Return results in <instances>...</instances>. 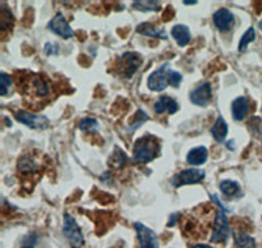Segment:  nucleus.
Returning a JSON list of instances; mask_svg holds the SVG:
<instances>
[{
  "label": "nucleus",
  "instance_id": "11",
  "mask_svg": "<svg viewBox=\"0 0 262 248\" xmlns=\"http://www.w3.org/2000/svg\"><path fill=\"white\" fill-rule=\"evenodd\" d=\"M212 21L216 29L222 31V33H227L232 29L233 24H235V16L233 13L227 8H220L214 13L212 16Z\"/></svg>",
  "mask_w": 262,
  "mask_h": 248
},
{
  "label": "nucleus",
  "instance_id": "19",
  "mask_svg": "<svg viewBox=\"0 0 262 248\" xmlns=\"http://www.w3.org/2000/svg\"><path fill=\"white\" fill-rule=\"evenodd\" d=\"M233 248H254V239L244 231H236L233 236Z\"/></svg>",
  "mask_w": 262,
  "mask_h": 248
},
{
  "label": "nucleus",
  "instance_id": "17",
  "mask_svg": "<svg viewBox=\"0 0 262 248\" xmlns=\"http://www.w3.org/2000/svg\"><path fill=\"white\" fill-rule=\"evenodd\" d=\"M211 136L214 137L215 141L218 142H223L226 140V137L228 135V124L227 122L224 120L223 116H218L216 118V122L215 124L211 127L210 129Z\"/></svg>",
  "mask_w": 262,
  "mask_h": 248
},
{
  "label": "nucleus",
  "instance_id": "9",
  "mask_svg": "<svg viewBox=\"0 0 262 248\" xmlns=\"http://www.w3.org/2000/svg\"><path fill=\"white\" fill-rule=\"evenodd\" d=\"M143 63L142 55L138 52H126L121 58V71L125 77H131Z\"/></svg>",
  "mask_w": 262,
  "mask_h": 248
},
{
  "label": "nucleus",
  "instance_id": "29",
  "mask_svg": "<svg viewBox=\"0 0 262 248\" xmlns=\"http://www.w3.org/2000/svg\"><path fill=\"white\" fill-rule=\"evenodd\" d=\"M38 235L35 232H32L29 235H26L24 239H22L21 248H35L37 246V242H38Z\"/></svg>",
  "mask_w": 262,
  "mask_h": 248
},
{
  "label": "nucleus",
  "instance_id": "23",
  "mask_svg": "<svg viewBox=\"0 0 262 248\" xmlns=\"http://www.w3.org/2000/svg\"><path fill=\"white\" fill-rule=\"evenodd\" d=\"M147 120H150V115H148L147 112L143 111L142 108H139L137 114L134 115L133 120H131V123H130V125L127 127V129L130 131V133H133L135 129H138L140 125L146 123Z\"/></svg>",
  "mask_w": 262,
  "mask_h": 248
},
{
  "label": "nucleus",
  "instance_id": "33",
  "mask_svg": "<svg viewBox=\"0 0 262 248\" xmlns=\"http://www.w3.org/2000/svg\"><path fill=\"white\" fill-rule=\"evenodd\" d=\"M184 4L185 5H195V4H198V1H192V0H185Z\"/></svg>",
  "mask_w": 262,
  "mask_h": 248
},
{
  "label": "nucleus",
  "instance_id": "5",
  "mask_svg": "<svg viewBox=\"0 0 262 248\" xmlns=\"http://www.w3.org/2000/svg\"><path fill=\"white\" fill-rule=\"evenodd\" d=\"M15 118L17 122L32 129L42 131L50 125V120L45 115H37V114H32V112L24 111V110H18L15 112Z\"/></svg>",
  "mask_w": 262,
  "mask_h": 248
},
{
  "label": "nucleus",
  "instance_id": "22",
  "mask_svg": "<svg viewBox=\"0 0 262 248\" xmlns=\"http://www.w3.org/2000/svg\"><path fill=\"white\" fill-rule=\"evenodd\" d=\"M126 162H127L126 154L120 148H116L110 155V158H109V166L113 167V169H122L126 165Z\"/></svg>",
  "mask_w": 262,
  "mask_h": 248
},
{
  "label": "nucleus",
  "instance_id": "30",
  "mask_svg": "<svg viewBox=\"0 0 262 248\" xmlns=\"http://www.w3.org/2000/svg\"><path fill=\"white\" fill-rule=\"evenodd\" d=\"M43 52L48 56L58 55V54H59V45L55 42H48L45 45V47H43Z\"/></svg>",
  "mask_w": 262,
  "mask_h": 248
},
{
  "label": "nucleus",
  "instance_id": "1",
  "mask_svg": "<svg viewBox=\"0 0 262 248\" xmlns=\"http://www.w3.org/2000/svg\"><path fill=\"white\" fill-rule=\"evenodd\" d=\"M159 141L155 136L147 135L138 139L134 145V159L139 163H148L159 155Z\"/></svg>",
  "mask_w": 262,
  "mask_h": 248
},
{
  "label": "nucleus",
  "instance_id": "15",
  "mask_svg": "<svg viewBox=\"0 0 262 248\" xmlns=\"http://www.w3.org/2000/svg\"><path fill=\"white\" fill-rule=\"evenodd\" d=\"M209 157V150L205 146H197L189 150V153L186 154V162L193 166H201L207 161Z\"/></svg>",
  "mask_w": 262,
  "mask_h": 248
},
{
  "label": "nucleus",
  "instance_id": "24",
  "mask_svg": "<svg viewBox=\"0 0 262 248\" xmlns=\"http://www.w3.org/2000/svg\"><path fill=\"white\" fill-rule=\"evenodd\" d=\"M33 86H35V93L38 97L41 98H45V97H48L50 94V86H49L48 81L46 80H43L41 77H35V80H33Z\"/></svg>",
  "mask_w": 262,
  "mask_h": 248
},
{
  "label": "nucleus",
  "instance_id": "14",
  "mask_svg": "<svg viewBox=\"0 0 262 248\" xmlns=\"http://www.w3.org/2000/svg\"><path fill=\"white\" fill-rule=\"evenodd\" d=\"M154 110L156 114H163L169 111V114H175L178 111V103L169 95H161L154 105Z\"/></svg>",
  "mask_w": 262,
  "mask_h": 248
},
{
  "label": "nucleus",
  "instance_id": "21",
  "mask_svg": "<svg viewBox=\"0 0 262 248\" xmlns=\"http://www.w3.org/2000/svg\"><path fill=\"white\" fill-rule=\"evenodd\" d=\"M133 7L134 9H138L140 12H156L161 8V3L154 1V0H148V1L138 0V1H134Z\"/></svg>",
  "mask_w": 262,
  "mask_h": 248
},
{
  "label": "nucleus",
  "instance_id": "8",
  "mask_svg": "<svg viewBox=\"0 0 262 248\" xmlns=\"http://www.w3.org/2000/svg\"><path fill=\"white\" fill-rule=\"evenodd\" d=\"M48 28L50 31H52L54 34L59 35L62 38L70 39L73 37L72 28L70 26V24L62 13H56L55 16L50 20Z\"/></svg>",
  "mask_w": 262,
  "mask_h": 248
},
{
  "label": "nucleus",
  "instance_id": "18",
  "mask_svg": "<svg viewBox=\"0 0 262 248\" xmlns=\"http://www.w3.org/2000/svg\"><path fill=\"white\" fill-rule=\"evenodd\" d=\"M219 188H220V191H222V193L228 197L243 196L240 184L237 183V182H235V180H231V179L222 180V182L219 183Z\"/></svg>",
  "mask_w": 262,
  "mask_h": 248
},
{
  "label": "nucleus",
  "instance_id": "26",
  "mask_svg": "<svg viewBox=\"0 0 262 248\" xmlns=\"http://www.w3.org/2000/svg\"><path fill=\"white\" fill-rule=\"evenodd\" d=\"M79 129L83 132L93 133L99 129V122L95 118H84L79 123Z\"/></svg>",
  "mask_w": 262,
  "mask_h": 248
},
{
  "label": "nucleus",
  "instance_id": "27",
  "mask_svg": "<svg viewBox=\"0 0 262 248\" xmlns=\"http://www.w3.org/2000/svg\"><path fill=\"white\" fill-rule=\"evenodd\" d=\"M11 86H12V78H11V76L5 72L0 73V95L5 97V95L8 94Z\"/></svg>",
  "mask_w": 262,
  "mask_h": 248
},
{
  "label": "nucleus",
  "instance_id": "10",
  "mask_svg": "<svg viewBox=\"0 0 262 248\" xmlns=\"http://www.w3.org/2000/svg\"><path fill=\"white\" fill-rule=\"evenodd\" d=\"M189 97L192 103L195 105V106H209V103L211 102V98H212V90H211L210 82H202L201 85L192 90Z\"/></svg>",
  "mask_w": 262,
  "mask_h": 248
},
{
  "label": "nucleus",
  "instance_id": "6",
  "mask_svg": "<svg viewBox=\"0 0 262 248\" xmlns=\"http://www.w3.org/2000/svg\"><path fill=\"white\" fill-rule=\"evenodd\" d=\"M168 71H169V63H164L160 68L151 73L147 78V86L151 92H163L167 89L168 84Z\"/></svg>",
  "mask_w": 262,
  "mask_h": 248
},
{
  "label": "nucleus",
  "instance_id": "35",
  "mask_svg": "<svg viewBox=\"0 0 262 248\" xmlns=\"http://www.w3.org/2000/svg\"><path fill=\"white\" fill-rule=\"evenodd\" d=\"M258 28H260V29L262 30V20L260 22H258Z\"/></svg>",
  "mask_w": 262,
  "mask_h": 248
},
{
  "label": "nucleus",
  "instance_id": "4",
  "mask_svg": "<svg viewBox=\"0 0 262 248\" xmlns=\"http://www.w3.org/2000/svg\"><path fill=\"white\" fill-rule=\"evenodd\" d=\"M206 176V171L202 169H185L182 171L177 172L172 178L173 187H182V186H189L202 182Z\"/></svg>",
  "mask_w": 262,
  "mask_h": 248
},
{
  "label": "nucleus",
  "instance_id": "34",
  "mask_svg": "<svg viewBox=\"0 0 262 248\" xmlns=\"http://www.w3.org/2000/svg\"><path fill=\"white\" fill-rule=\"evenodd\" d=\"M233 142H235V141H233V140H232V141H228L227 142V148H228V149H235V146H233Z\"/></svg>",
  "mask_w": 262,
  "mask_h": 248
},
{
  "label": "nucleus",
  "instance_id": "3",
  "mask_svg": "<svg viewBox=\"0 0 262 248\" xmlns=\"http://www.w3.org/2000/svg\"><path fill=\"white\" fill-rule=\"evenodd\" d=\"M229 235H231V229H229L227 213L223 209H219L215 216L214 229L210 240L212 243H226Z\"/></svg>",
  "mask_w": 262,
  "mask_h": 248
},
{
  "label": "nucleus",
  "instance_id": "2",
  "mask_svg": "<svg viewBox=\"0 0 262 248\" xmlns=\"http://www.w3.org/2000/svg\"><path fill=\"white\" fill-rule=\"evenodd\" d=\"M63 235L69 240L70 246L72 248H82L84 246L86 240H84L82 229L72 216L69 213H65V217H63Z\"/></svg>",
  "mask_w": 262,
  "mask_h": 248
},
{
  "label": "nucleus",
  "instance_id": "16",
  "mask_svg": "<svg viewBox=\"0 0 262 248\" xmlns=\"http://www.w3.org/2000/svg\"><path fill=\"white\" fill-rule=\"evenodd\" d=\"M171 34H172L173 38L176 39L177 45H178L180 47L188 46L190 41H192V33H190L189 28L186 25H182V24L173 26Z\"/></svg>",
  "mask_w": 262,
  "mask_h": 248
},
{
  "label": "nucleus",
  "instance_id": "31",
  "mask_svg": "<svg viewBox=\"0 0 262 248\" xmlns=\"http://www.w3.org/2000/svg\"><path fill=\"white\" fill-rule=\"evenodd\" d=\"M176 216L177 214H172V216H171V221L168 222V226H175V223H176Z\"/></svg>",
  "mask_w": 262,
  "mask_h": 248
},
{
  "label": "nucleus",
  "instance_id": "32",
  "mask_svg": "<svg viewBox=\"0 0 262 248\" xmlns=\"http://www.w3.org/2000/svg\"><path fill=\"white\" fill-rule=\"evenodd\" d=\"M193 248H214L211 247V246H207V244H195Z\"/></svg>",
  "mask_w": 262,
  "mask_h": 248
},
{
  "label": "nucleus",
  "instance_id": "28",
  "mask_svg": "<svg viewBox=\"0 0 262 248\" xmlns=\"http://www.w3.org/2000/svg\"><path fill=\"white\" fill-rule=\"evenodd\" d=\"M181 82H182V75L177 71L169 69L168 71V84L175 89H178L181 86Z\"/></svg>",
  "mask_w": 262,
  "mask_h": 248
},
{
  "label": "nucleus",
  "instance_id": "13",
  "mask_svg": "<svg viewBox=\"0 0 262 248\" xmlns=\"http://www.w3.org/2000/svg\"><path fill=\"white\" fill-rule=\"evenodd\" d=\"M137 33L151 38H160V39H168V35L165 30L160 29L151 22H142L137 26Z\"/></svg>",
  "mask_w": 262,
  "mask_h": 248
},
{
  "label": "nucleus",
  "instance_id": "25",
  "mask_svg": "<svg viewBox=\"0 0 262 248\" xmlns=\"http://www.w3.org/2000/svg\"><path fill=\"white\" fill-rule=\"evenodd\" d=\"M256 39V30L254 28H249L245 31L243 37H241L240 42H239V52H245L246 48L249 46V43H252Z\"/></svg>",
  "mask_w": 262,
  "mask_h": 248
},
{
  "label": "nucleus",
  "instance_id": "20",
  "mask_svg": "<svg viewBox=\"0 0 262 248\" xmlns=\"http://www.w3.org/2000/svg\"><path fill=\"white\" fill-rule=\"evenodd\" d=\"M17 169L18 171L24 172V174H33L38 170V166L30 155H24L18 159Z\"/></svg>",
  "mask_w": 262,
  "mask_h": 248
},
{
  "label": "nucleus",
  "instance_id": "12",
  "mask_svg": "<svg viewBox=\"0 0 262 248\" xmlns=\"http://www.w3.org/2000/svg\"><path fill=\"white\" fill-rule=\"evenodd\" d=\"M250 105L249 101L245 97H237L231 105V111H232V118L236 122H243L249 114Z\"/></svg>",
  "mask_w": 262,
  "mask_h": 248
},
{
  "label": "nucleus",
  "instance_id": "7",
  "mask_svg": "<svg viewBox=\"0 0 262 248\" xmlns=\"http://www.w3.org/2000/svg\"><path fill=\"white\" fill-rule=\"evenodd\" d=\"M134 227L137 231L139 248H159V239L155 231L140 222L134 223Z\"/></svg>",
  "mask_w": 262,
  "mask_h": 248
}]
</instances>
